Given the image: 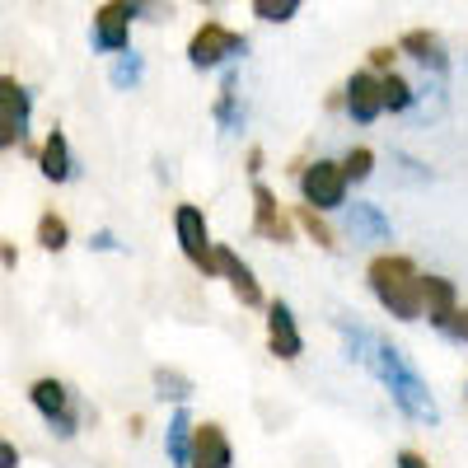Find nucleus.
<instances>
[{
	"label": "nucleus",
	"instance_id": "1",
	"mask_svg": "<svg viewBox=\"0 0 468 468\" xmlns=\"http://www.w3.org/2000/svg\"><path fill=\"white\" fill-rule=\"evenodd\" d=\"M370 375L388 388V399H394V408H399L403 417H412V421H421V426H436V421H441V408H436V399H431V388H426V379L417 375V366L408 361L403 346H394L388 337H379V342H375V366H370Z\"/></svg>",
	"mask_w": 468,
	"mask_h": 468
},
{
	"label": "nucleus",
	"instance_id": "2",
	"mask_svg": "<svg viewBox=\"0 0 468 468\" xmlns=\"http://www.w3.org/2000/svg\"><path fill=\"white\" fill-rule=\"evenodd\" d=\"M370 295L379 300V309L399 324H417L421 319V271L408 253H379L366 267Z\"/></svg>",
	"mask_w": 468,
	"mask_h": 468
},
{
	"label": "nucleus",
	"instance_id": "3",
	"mask_svg": "<svg viewBox=\"0 0 468 468\" xmlns=\"http://www.w3.org/2000/svg\"><path fill=\"white\" fill-rule=\"evenodd\" d=\"M239 57H249V37L225 28L220 19H202L197 33L187 37V66L192 70H216V66H234Z\"/></svg>",
	"mask_w": 468,
	"mask_h": 468
},
{
	"label": "nucleus",
	"instance_id": "4",
	"mask_svg": "<svg viewBox=\"0 0 468 468\" xmlns=\"http://www.w3.org/2000/svg\"><path fill=\"white\" fill-rule=\"evenodd\" d=\"M28 403H33L37 417L48 421V431L57 441H75V436H80V408H75V394L61 379H52V375L33 379L28 384Z\"/></svg>",
	"mask_w": 468,
	"mask_h": 468
},
{
	"label": "nucleus",
	"instance_id": "5",
	"mask_svg": "<svg viewBox=\"0 0 468 468\" xmlns=\"http://www.w3.org/2000/svg\"><path fill=\"white\" fill-rule=\"evenodd\" d=\"M174 234H178V249L183 258L202 271V277H216V244H211V229H207V211L178 202L174 207Z\"/></svg>",
	"mask_w": 468,
	"mask_h": 468
},
{
	"label": "nucleus",
	"instance_id": "6",
	"mask_svg": "<svg viewBox=\"0 0 468 468\" xmlns=\"http://www.w3.org/2000/svg\"><path fill=\"white\" fill-rule=\"evenodd\" d=\"M300 197L309 211H337L346 207V178H342V165L337 160H314V165H304L300 169Z\"/></svg>",
	"mask_w": 468,
	"mask_h": 468
},
{
	"label": "nucleus",
	"instance_id": "7",
	"mask_svg": "<svg viewBox=\"0 0 468 468\" xmlns=\"http://www.w3.org/2000/svg\"><path fill=\"white\" fill-rule=\"evenodd\" d=\"M132 19H136L132 0H103V5H94V28H90L94 48L122 57L132 48Z\"/></svg>",
	"mask_w": 468,
	"mask_h": 468
},
{
	"label": "nucleus",
	"instance_id": "8",
	"mask_svg": "<svg viewBox=\"0 0 468 468\" xmlns=\"http://www.w3.org/2000/svg\"><path fill=\"white\" fill-rule=\"evenodd\" d=\"M267 351L277 361H300L304 356V333H300L295 309L286 300H267Z\"/></svg>",
	"mask_w": 468,
	"mask_h": 468
},
{
	"label": "nucleus",
	"instance_id": "9",
	"mask_svg": "<svg viewBox=\"0 0 468 468\" xmlns=\"http://www.w3.org/2000/svg\"><path fill=\"white\" fill-rule=\"evenodd\" d=\"M216 277L229 282L234 300H239L244 309H267V295H262V282L253 277V267L234 253L229 244H216Z\"/></svg>",
	"mask_w": 468,
	"mask_h": 468
},
{
	"label": "nucleus",
	"instance_id": "10",
	"mask_svg": "<svg viewBox=\"0 0 468 468\" xmlns=\"http://www.w3.org/2000/svg\"><path fill=\"white\" fill-rule=\"evenodd\" d=\"M253 234L267 244H291V234H295L291 216L282 211V197L267 183H253Z\"/></svg>",
	"mask_w": 468,
	"mask_h": 468
},
{
	"label": "nucleus",
	"instance_id": "11",
	"mask_svg": "<svg viewBox=\"0 0 468 468\" xmlns=\"http://www.w3.org/2000/svg\"><path fill=\"white\" fill-rule=\"evenodd\" d=\"M342 108H346V117L351 122H375V117L384 112V99H379V75H370V70H356L351 80L342 85V99H337Z\"/></svg>",
	"mask_w": 468,
	"mask_h": 468
},
{
	"label": "nucleus",
	"instance_id": "12",
	"mask_svg": "<svg viewBox=\"0 0 468 468\" xmlns=\"http://www.w3.org/2000/svg\"><path fill=\"white\" fill-rule=\"evenodd\" d=\"M187 468H234V445H229L220 421L192 426V459H187Z\"/></svg>",
	"mask_w": 468,
	"mask_h": 468
},
{
	"label": "nucleus",
	"instance_id": "13",
	"mask_svg": "<svg viewBox=\"0 0 468 468\" xmlns=\"http://www.w3.org/2000/svg\"><path fill=\"white\" fill-rule=\"evenodd\" d=\"M399 57H412L417 66L436 70V75L450 70V48H445V37L431 33V28H408V33L399 37Z\"/></svg>",
	"mask_w": 468,
	"mask_h": 468
},
{
	"label": "nucleus",
	"instance_id": "14",
	"mask_svg": "<svg viewBox=\"0 0 468 468\" xmlns=\"http://www.w3.org/2000/svg\"><path fill=\"white\" fill-rule=\"evenodd\" d=\"M454 309H459V286L450 277H421V319H431V328L445 333V324L454 319Z\"/></svg>",
	"mask_w": 468,
	"mask_h": 468
},
{
	"label": "nucleus",
	"instance_id": "15",
	"mask_svg": "<svg viewBox=\"0 0 468 468\" xmlns=\"http://www.w3.org/2000/svg\"><path fill=\"white\" fill-rule=\"evenodd\" d=\"M33 160H37V174H43L48 183H70L75 178V154H70V141L61 127L48 132V141L33 150Z\"/></svg>",
	"mask_w": 468,
	"mask_h": 468
},
{
	"label": "nucleus",
	"instance_id": "16",
	"mask_svg": "<svg viewBox=\"0 0 468 468\" xmlns=\"http://www.w3.org/2000/svg\"><path fill=\"white\" fill-rule=\"evenodd\" d=\"M346 229L356 234V239H370V244H388V239H394V225H388V216L375 202L346 207Z\"/></svg>",
	"mask_w": 468,
	"mask_h": 468
},
{
	"label": "nucleus",
	"instance_id": "17",
	"mask_svg": "<svg viewBox=\"0 0 468 468\" xmlns=\"http://www.w3.org/2000/svg\"><path fill=\"white\" fill-rule=\"evenodd\" d=\"M234 80H239V70H234V66H225V80H220V99H216V108H211L225 136H239V132H244V122H249V112L239 108V90H234Z\"/></svg>",
	"mask_w": 468,
	"mask_h": 468
},
{
	"label": "nucleus",
	"instance_id": "18",
	"mask_svg": "<svg viewBox=\"0 0 468 468\" xmlns=\"http://www.w3.org/2000/svg\"><path fill=\"white\" fill-rule=\"evenodd\" d=\"M0 117L15 122L19 132H28V117H33V94L15 80V75H0Z\"/></svg>",
	"mask_w": 468,
	"mask_h": 468
},
{
	"label": "nucleus",
	"instance_id": "19",
	"mask_svg": "<svg viewBox=\"0 0 468 468\" xmlns=\"http://www.w3.org/2000/svg\"><path fill=\"white\" fill-rule=\"evenodd\" d=\"M192 412L187 408H178L174 417H169V431H165V454H169V463L174 468H187V459H192Z\"/></svg>",
	"mask_w": 468,
	"mask_h": 468
},
{
	"label": "nucleus",
	"instance_id": "20",
	"mask_svg": "<svg viewBox=\"0 0 468 468\" xmlns=\"http://www.w3.org/2000/svg\"><path fill=\"white\" fill-rule=\"evenodd\" d=\"M150 384H154V399H160V403H178V408L197 394V384H192L183 370H174V366H154Z\"/></svg>",
	"mask_w": 468,
	"mask_h": 468
},
{
	"label": "nucleus",
	"instance_id": "21",
	"mask_svg": "<svg viewBox=\"0 0 468 468\" xmlns=\"http://www.w3.org/2000/svg\"><path fill=\"white\" fill-rule=\"evenodd\" d=\"M337 333H342V342H346V356L361 361V366L370 370V366H375V342H379V333H366L361 324H351V319H337Z\"/></svg>",
	"mask_w": 468,
	"mask_h": 468
},
{
	"label": "nucleus",
	"instance_id": "22",
	"mask_svg": "<svg viewBox=\"0 0 468 468\" xmlns=\"http://www.w3.org/2000/svg\"><path fill=\"white\" fill-rule=\"evenodd\" d=\"M141 80H145V57H141V52L127 48L122 57H112V70H108V85H112V90L127 94V90H136Z\"/></svg>",
	"mask_w": 468,
	"mask_h": 468
},
{
	"label": "nucleus",
	"instance_id": "23",
	"mask_svg": "<svg viewBox=\"0 0 468 468\" xmlns=\"http://www.w3.org/2000/svg\"><path fill=\"white\" fill-rule=\"evenodd\" d=\"M33 239H37V249H43V253H61V249L70 244V225H66V216H57V211H43V216H37Z\"/></svg>",
	"mask_w": 468,
	"mask_h": 468
},
{
	"label": "nucleus",
	"instance_id": "24",
	"mask_svg": "<svg viewBox=\"0 0 468 468\" xmlns=\"http://www.w3.org/2000/svg\"><path fill=\"white\" fill-rule=\"evenodd\" d=\"M379 99H384V112H412L417 90L403 80L399 70H388V75H379Z\"/></svg>",
	"mask_w": 468,
	"mask_h": 468
},
{
	"label": "nucleus",
	"instance_id": "25",
	"mask_svg": "<svg viewBox=\"0 0 468 468\" xmlns=\"http://www.w3.org/2000/svg\"><path fill=\"white\" fill-rule=\"evenodd\" d=\"M291 225H300V229H304V234H309V239H314L319 249H328V253L337 249V234H333V225H328V220H324L319 211H309V207H295V220H291Z\"/></svg>",
	"mask_w": 468,
	"mask_h": 468
},
{
	"label": "nucleus",
	"instance_id": "26",
	"mask_svg": "<svg viewBox=\"0 0 468 468\" xmlns=\"http://www.w3.org/2000/svg\"><path fill=\"white\" fill-rule=\"evenodd\" d=\"M337 165H342V178H346V187H351V183H366V178L375 174V150H370V145H351V150L342 154Z\"/></svg>",
	"mask_w": 468,
	"mask_h": 468
},
{
	"label": "nucleus",
	"instance_id": "27",
	"mask_svg": "<svg viewBox=\"0 0 468 468\" xmlns=\"http://www.w3.org/2000/svg\"><path fill=\"white\" fill-rule=\"evenodd\" d=\"M300 15V0H253V19L262 24H291Z\"/></svg>",
	"mask_w": 468,
	"mask_h": 468
},
{
	"label": "nucleus",
	"instance_id": "28",
	"mask_svg": "<svg viewBox=\"0 0 468 468\" xmlns=\"http://www.w3.org/2000/svg\"><path fill=\"white\" fill-rule=\"evenodd\" d=\"M394 61H399V48H370V75H388L394 70Z\"/></svg>",
	"mask_w": 468,
	"mask_h": 468
},
{
	"label": "nucleus",
	"instance_id": "29",
	"mask_svg": "<svg viewBox=\"0 0 468 468\" xmlns=\"http://www.w3.org/2000/svg\"><path fill=\"white\" fill-rule=\"evenodd\" d=\"M445 337H450V342H463V346H468V304H459V309H454V319L445 324Z\"/></svg>",
	"mask_w": 468,
	"mask_h": 468
},
{
	"label": "nucleus",
	"instance_id": "30",
	"mask_svg": "<svg viewBox=\"0 0 468 468\" xmlns=\"http://www.w3.org/2000/svg\"><path fill=\"white\" fill-rule=\"evenodd\" d=\"M90 249H94V253H122V244H117L112 229H94V234H90Z\"/></svg>",
	"mask_w": 468,
	"mask_h": 468
},
{
	"label": "nucleus",
	"instance_id": "31",
	"mask_svg": "<svg viewBox=\"0 0 468 468\" xmlns=\"http://www.w3.org/2000/svg\"><path fill=\"white\" fill-rule=\"evenodd\" d=\"M24 136H28V132H19L15 122H5V117H0V150H10V145H24Z\"/></svg>",
	"mask_w": 468,
	"mask_h": 468
},
{
	"label": "nucleus",
	"instance_id": "32",
	"mask_svg": "<svg viewBox=\"0 0 468 468\" xmlns=\"http://www.w3.org/2000/svg\"><path fill=\"white\" fill-rule=\"evenodd\" d=\"M0 468H19V445L5 441V431H0Z\"/></svg>",
	"mask_w": 468,
	"mask_h": 468
},
{
	"label": "nucleus",
	"instance_id": "33",
	"mask_svg": "<svg viewBox=\"0 0 468 468\" xmlns=\"http://www.w3.org/2000/svg\"><path fill=\"white\" fill-rule=\"evenodd\" d=\"M399 468H431V459L426 454H417V450H399V459H394Z\"/></svg>",
	"mask_w": 468,
	"mask_h": 468
},
{
	"label": "nucleus",
	"instance_id": "34",
	"mask_svg": "<svg viewBox=\"0 0 468 468\" xmlns=\"http://www.w3.org/2000/svg\"><path fill=\"white\" fill-rule=\"evenodd\" d=\"M0 267H10V271L19 267V249H15V244H5V239H0Z\"/></svg>",
	"mask_w": 468,
	"mask_h": 468
},
{
	"label": "nucleus",
	"instance_id": "35",
	"mask_svg": "<svg viewBox=\"0 0 468 468\" xmlns=\"http://www.w3.org/2000/svg\"><path fill=\"white\" fill-rule=\"evenodd\" d=\"M249 174H253V178H258V174H262V150H258V145H253V150H249Z\"/></svg>",
	"mask_w": 468,
	"mask_h": 468
}]
</instances>
